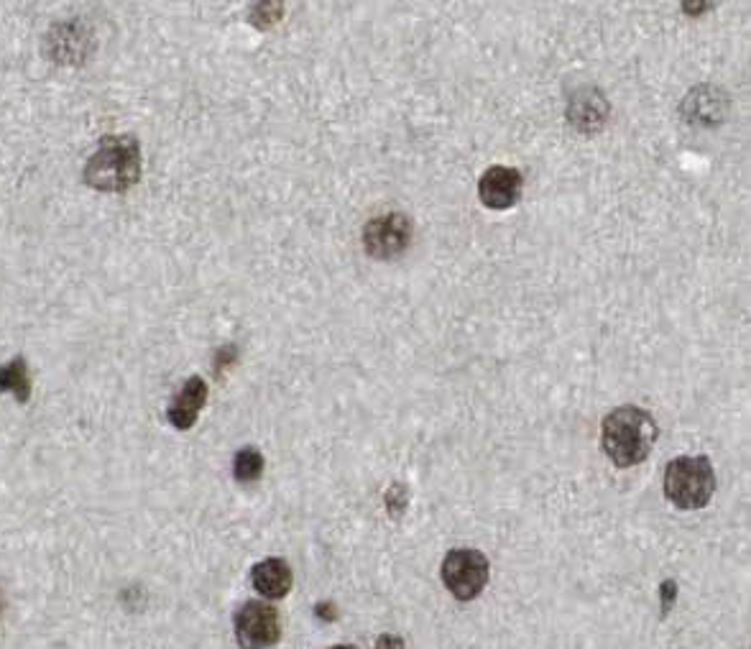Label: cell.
I'll return each mask as SVG.
<instances>
[{"label":"cell","instance_id":"cell-1","mask_svg":"<svg viewBox=\"0 0 751 649\" xmlns=\"http://www.w3.org/2000/svg\"><path fill=\"white\" fill-rule=\"evenodd\" d=\"M658 435L660 427L650 411L629 405L606 415L604 427H600V446L614 465L631 469V465L647 461L654 442H658Z\"/></svg>","mask_w":751,"mask_h":649},{"label":"cell","instance_id":"cell-2","mask_svg":"<svg viewBox=\"0 0 751 649\" xmlns=\"http://www.w3.org/2000/svg\"><path fill=\"white\" fill-rule=\"evenodd\" d=\"M141 144L136 136H106L85 164V182L100 193H125L141 179Z\"/></svg>","mask_w":751,"mask_h":649},{"label":"cell","instance_id":"cell-3","mask_svg":"<svg viewBox=\"0 0 751 649\" xmlns=\"http://www.w3.org/2000/svg\"><path fill=\"white\" fill-rule=\"evenodd\" d=\"M716 491V473L706 455L675 458L665 471V496L677 509H703Z\"/></svg>","mask_w":751,"mask_h":649},{"label":"cell","instance_id":"cell-4","mask_svg":"<svg viewBox=\"0 0 751 649\" xmlns=\"http://www.w3.org/2000/svg\"><path fill=\"white\" fill-rule=\"evenodd\" d=\"M488 575H492V565H488L484 552L478 550H450L445 560H442V583L448 585V591L457 601L478 598L486 588Z\"/></svg>","mask_w":751,"mask_h":649},{"label":"cell","instance_id":"cell-5","mask_svg":"<svg viewBox=\"0 0 751 649\" xmlns=\"http://www.w3.org/2000/svg\"><path fill=\"white\" fill-rule=\"evenodd\" d=\"M241 649H268L281 639V616L266 601H246L233 619Z\"/></svg>","mask_w":751,"mask_h":649},{"label":"cell","instance_id":"cell-6","mask_svg":"<svg viewBox=\"0 0 751 649\" xmlns=\"http://www.w3.org/2000/svg\"><path fill=\"white\" fill-rule=\"evenodd\" d=\"M409 243H412V220L401 212L371 218L363 228V249L371 258H397L409 249Z\"/></svg>","mask_w":751,"mask_h":649},{"label":"cell","instance_id":"cell-7","mask_svg":"<svg viewBox=\"0 0 751 649\" xmlns=\"http://www.w3.org/2000/svg\"><path fill=\"white\" fill-rule=\"evenodd\" d=\"M524 189V177L513 166H492L481 174L478 197L486 208L492 210H509L521 200Z\"/></svg>","mask_w":751,"mask_h":649},{"label":"cell","instance_id":"cell-8","mask_svg":"<svg viewBox=\"0 0 751 649\" xmlns=\"http://www.w3.org/2000/svg\"><path fill=\"white\" fill-rule=\"evenodd\" d=\"M208 402V384L200 376H189L181 389L174 394L172 405L167 409V419L177 430H189L200 417V411Z\"/></svg>","mask_w":751,"mask_h":649},{"label":"cell","instance_id":"cell-9","mask_svg":"<svg viewBox=\"0 0 751 649\" xmlns=\"http://www.w3.org/2000/svg\"><path fill=\"white\" fill-rule=\"evenodd\" d=\"M251 583H253V588H256L264 598L279 601L291 591L295 575H291V568H289L287 560L266 558V560H261V563L253 565Z\"/></svg>","mask_w":751,"mask_h":649},{"label":"cell","instance_id":"cell-10","mask_svg":"<svg viewBox=\"0 0 751 649\" xmlns=\"http://www.w3.org/2000/svg\"><path fill=\"white\" fill-rule=\"evenodd\" d=\"M59 31V36L57 34H49V44H52V59H57V62H80L77 59V54L73 46H77V52L87 54L85 50V44H87V36L80 23H59L57 26Z\"/></svg>","mask_w":751,"mask_h":649},{"label":"cell","instance_id":"cell-11","mask_svg":"<svg viewBox=\"0 0 751 649\" xmlns=\"http://www.w3.org/2000/svg\"><path fill=\"white\" fill-rule=\"evenodd\" d=\"M0 394H13L21 405H26L31 399V374L26 359L15 355L11 363L0 366Z\"/></svg>","mask_w":751,"mask_h":649},{"label":"cell","instance_id":"cell-12","mask_svg":"<svg viewBox=\"0 0 751 649\" xmlns=\"http://www.w3.org/2000/svg\"><path fill=\"white\" fill-rule=\"evenodd\" d=\"M264 455L258 453L256 448H243L235 453V461H233V476L239 484H253V481H258L264 476Z\"/></svg>","mask_w":751,"mask_h":649},{"label":"cell","instance_id":"cell-13","mask_svg":"<svg viewBox=\"0 0 751 649\" xmlns=\"http://www.w3.org/2000/svg\"><path fill=\"white\" fill-rule=\"evenodd\" d=\"M386 504H389V512L394 514H399L401 509L407 506V488L397 484V486H391L389 494H386Z\"/></svg>","mask_w":751,"mask_h":649},{"label":"cell","instance_id":"cell-14","mask_svg":"<svg viewBox=\"0 0 751 649\" xmlns=\"http://www.w3.org/2000/svg\"><path fill=\"white\" fill-rule=\"evenodd\" d=\"M660 593H662V612L667 614L670 608H672V604H675V598H677V583L675 581H665V583H662Z\"/></svg>","mask_w":751,"mask_h":649},{"label":"cell","instance_id":"cell-15","mask_svg":"<svg viewBox=\"0 0 751 649\" xmlns=\"http://www.w3.org/2000/svg\"><path fill=\"white\" fill-rule=\"evenodd\" d=\"M374 649H407V647H405V639H401V637H397V635H384V637H378V639H376Z\"/></svg>","mask_w":751,"mask_h":649},{"label":"cell","instance_id":"cell-16","mask_svg":"<svg viewBox=\"0 0 751 649\" xmlns=\"http://www.w3.org/2000/svg\"><path fill=\"white\" fill-rule=\"evenodd\" d=\"M330 649H358L355 645H335V647H330Z\"/></svg>","mask_w":751,"mask_h":649},{"label":"cell","instance_id":"cell-17","mask_svg":"<svg viewBox=\"0 0 751 649\" xmlns=\"http://www.w3.org/2000/svg\"><path fill=\"white\" fill-rule=\"evenodd\" d=\"M0 616H3V596H0Z\"/></svg>","mask_w":751,"mask_h":649}]
</instances>
